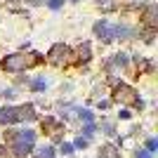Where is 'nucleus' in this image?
I'll return each instance as SVG.
<instances>
[{
  "mask_svg": "<svg viewBox=\"0 0 158 158\" xmlns=\"http://www.w3.org/2000/svg\"><path fill=\"white\" fill-rule=\"evenodd\" d=\"M61 2H64V0H47V5L52 7V10H57V7H59Z\"/></svg>",
  "mask_w": 158,
  "mask_h": 158,
  "instance_id": "obj_1",
  "label": "nucleus"
},
{
  "mask_svg": "<svg viewBox=\"0 0 158 158\" xmlns=\"http://www.w3.org/2000/svg\"><path fill=\"white\" fill-rule=\"evenodd\" d=\"M73 2H76V0H73Z\"/></svg>",
  "mask_w": 158,
  "mask_h": 158,
  "instance_id": "obj_2",
  "label": "nucleus"
}]
</instances>
